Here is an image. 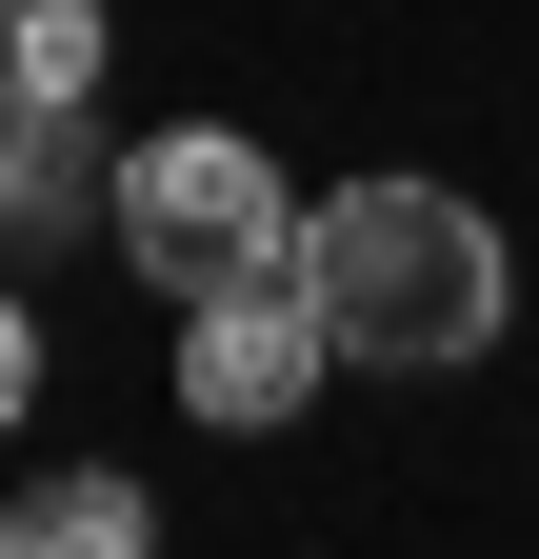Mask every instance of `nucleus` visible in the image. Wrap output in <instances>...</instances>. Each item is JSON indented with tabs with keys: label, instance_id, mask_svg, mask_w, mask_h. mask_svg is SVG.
I'll use <instances>...</instances> for the list:
<instances>
[{
	"label": "nucleus",
	"instance_id": "6",
	"mask_svg": "<svg viewBox=\"0 0 539 559\" xmlns=\"http://www.w3.org/2000/svg\"><path fill=\"white\" fill-rule=\"evenodd\" d=\"M0 100H100V0H0Z\"/></svg>",
	"mask_w": 539,
	"mask_h": 559
},
{
	"label": "nucleus",
	"instance_id": "4",
	"mask_svg": "<svg viewBox=\"0 0 539 559\" xmlns=\"http://www.w3.org/2000/svg\"><path fill=\"white\" fill-rule=\"evenodd\" d=\"M100 140H81V100H0V221L21 240H60V221H100Z\"/></svg>",
	"mask_w": 539,
	"mask_h": 559
},
{
	"label": "nucleus",
	"instance_id": "7",
	"mask_svg": "<svg viewBox=\"0 0 539 559\" xmlns=\"http://www.w3.org/2000/svg\"><path fill=\"white\" fill-rule=\"evenodd\" d=\"M21 400H40V320L0 300V419H21Z\"/></svg>",
	"mask_w": 539,
	"mask_h": 559
},
{
	"label": "nucleus",
	"instance_id": "2",
	"mask_svg": "<svg viewBox=\"0 0 539 559\" xmlns=\"http://www.w3.org/2000/svg\"><path fill=\"white\" fill-rule=\"evenodd\" d=\"M100 221H120V260H141L160 300H220V280L300 260V200H280V160H260L240 120H160V140H120Z\"/></svg>",
	"mask_w": 539,
	"mask_h": 559
},
{
	"label": "nucleus",
	"instance_id": "1",
	"mask_svg": "<svg viewBox=\"0 0 539 559\" xmlns=\"http://www.w3.org/2000/svg\"><path fill=\"white\" fill-rule=\"evenodd\" d=\"M300 280H320V340L399 360V380H440V360L500 340V221L459 180H340L300 221Z\"/></svg>",
	"mask_w": 539,
	"mask_h": 559
},
{
	"label": "nucleus",
	"instance_id": "5",
	"mask_svg": "<svg viewBox=\"0 0 539 559\" xmlns=\"http://www.w3.org/2000/svg\"><path fill=\"white\" fill-rule=\"evenodd\" d=\"M0 559H141V479H120V460H60V479H21Z\"/></svg>",
	"mask_w": 539,
	"mask_h": 559
},
{
	"label": "nucleus",
	"instance_id": "3",
	"mask_svg": "<svg viewBox=\"0 0 539 559\" xmlns=\"http://www.w3.org/2000/svg\"><path fill=\"white\" fill-rule=\"evenodd\" d=\"M320 280L300 260H260V280H220V300H180V400L220 419V440H260V419H300L320 400Z\"/></svg>",
	"mask_w": 539,
	"mask_h": 559
}]
</instances>
